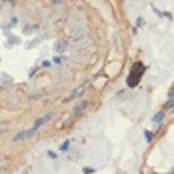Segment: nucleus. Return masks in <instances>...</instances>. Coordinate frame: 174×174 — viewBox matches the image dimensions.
Returning <instances> with one entry per match:
<instances>
[{
	"mask_svg": "<svg viewBox=\"0 0 174 174\" xmlns=\"http://www.w3.org/2000/svg\"><path fill=\"white\" fill-rule=\"evenodd\" d=\"M52 118H54V114L52 112H48V114H44V116H42V118H38V120L34 122V124H32V128H40V126L42 124H46V122H50V120H52Z\"/></svg>",
	"mask_w": 174,
	"mask_h": 174,
	"instance_id": "nucleus-4",
	"label": "nucleus"
},
{
	"mask_svg": "<svg viewBox=\"0 0 174 174\" xmlns=\"http://www.w3.org/2000/svg\"><path fill=\"white\" fill-rule=\"evenodd\" d=\"M68 150H70V140H64L60 144V152H68Z\"/></svg>",
	"mask_w": 174,
	"mask_h": 174,
	"instance_id": "nucleus-7",
	"label": "nucleus"
},
{
	"mask_svg": "<svg viewBox=\"0 0 174 174\" xmlns=\"http://www.w3.org/2000/svg\"><path fill=\"white\" fill-rule=\"evenodd\" d=\"M170 108H174V98H170L166 104H164V110H170Z\"/></svg>",
	"mask_w": 174,
	"mask_h": 174,
	"instance_id": "nucleus-9",
	"label": "nucleus"
},
{
	"mask_svg": "<svg viewBox=\"0 0 174 174\" xmlns=\"http://www.w3.org/2000/svg\"><path fill=\"white\" fill-rule=\"evenodd\" d=\"M84 174H94V168H84Z\"/></svg>",
	"mask_w": 174,
	"mask_h": 174,
	"instance_id": "nucleus-10",
	"label": "nucleus"
},
{
	"mask_svg": "<svg viewBox=\"0 0 174 174\" xmlns=\"http://www.w3.org/2000/svg\"><path fill=\"white\" fill-rule=\"evenodd\" d=\"M88 86H90V80H86V82H84V84H82V86H78V88H76V90H74V92H72V94H70V96H68V98H66V100H74V98H78V96H80V94H82V92H84V90H86V88H88Z\"/></svg>",
	"mask_w": 174,
	"mask_h": 174,
	"instance_id": "nucleus-3",
	"label": "nucleus"
},
{
	"mask_svg": "<svg viewBox=\"0 0 174 174\" xmlns=\"http://www.w3.org/2000/svg\"><path fill=\"white\" fill-rule=\"evenodd\" d=\"M2 132H4V130H2V128H0V134H2Z\"/></svg>",
	"mask_w": 174,
	"mask_h": 174,
	"instance_id": "nucleus-12",
	"label": "nucleus"
},
{
	"mask_svg": "<svg viewBox=\"0 0 174 174\" xmlns=\"http://www.w3.org/2000/svg\"><path fill=\"white\" fill-rule=\"evenodd\" d=\"M4 2H8V4H16V0H4Z\"/></svg>",
	"mask_w": 174,
	"mask_h": 174,
	"instance_id": "nucleus-11",
	"label": "nucleus"
},
{
	"mask_svg": "<svg viewBox=\"0 0 174 174\" xmlns=\"http://www.w3.org/2000/svg\"><path fill=\"white\" fill-rule=\"evenodd\" d=\"M144 72H146V66H144L142 62H134V66L128 72V86L130 88L138 86V82H140V78H142Z\"/></svg>",
	"mask_w": 174,
	"mask_h": 174,
	"instance_id": "nucleus-1",
	"label": "nucleus"
},
{
	"mask_svg": "<svg viewBox=\"0 0 174 174\" xmlns=\"http://www.w3.org/2000/svg\"><path fill=\"white\" fill-rule=\"evenodd\" d=\"M38 132L36 128H28V130H24V132H18V134H14V142H20V140H26V138H32L34 136V134Z\"/></svg>",
	"mask_w": 174,
	"mask_h": 174,
	"instance_id": "nucleus-2",
	"label": "nucleus"
},
{
	"mask_svg": "<svg viewBox=\"0 0 174 174\" xmlns=\"http://www.w3.org/2000/svg\"><path fill=\"white\" fill-rule=\"evenodd\" d=\"M144 138H146V142H152V138H154V134H152L150 130H144Z\"/></svg>",
	"mask_w": 174,
	"mask_h": 174,
	"instance_id": "nucleus-8",
	"label": "nucleus"
},
{
	"mask_svg": "<svg viewBox=\"0 0 174 174\" xmlns=\"http://www.w3.org/2000/svg\"><path fill=\"white\" fill-rule=\"evenodd\" d=\"M86 108H88V100H84V102L76 104V106H74V110H72V116H74V118H76V116H80V114H82Z\"/></svg>",
	"mask_w": 174,
	"mask_h": 174,
	"instance_id": "nucleus-5",
	"label": "nucleus"
},
{
	"mask_svg": "<svg viewBox=\"0 0 174 174\" xmlns=\"http://www.w3.org/2000/svg\"><path fill=\"white\" fill-rule=\"evenodd\" d=\"M162 120H164V112H158V114L152 116V122H154V124H158V122H162Z\"/></svg>",
	"mask_w": 174,
	"mask_h": 174,
	"instance_id": "nucleus-6",
	"label": "nucleus"
}]
</instances>
